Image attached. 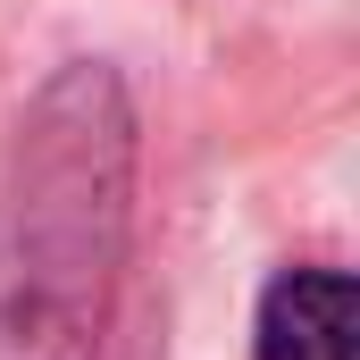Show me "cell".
<instances>
[{
	"mask_svg": "<svg viewBox=\"0 0 360 360\" xmlns=\"http://www.w3.org/2000/svg\"><path fill=\"white\" fill-rule=\"evenodd\" d=\"M352 276L344 269H293L260 302V360H352Z\"/></svg>",
	"mask_w": 360,
	"mask_h": 360,
	"instance_id": "7a4b0ae2",
	"label": "cell"
},
{
	"mask_svg": "<svg viewBox=\"0 0 360 360\" xmlns=\"http://www.w3.org/2000/svg\"><path fill=\"white\" fill-rule=\"evenodd\" d=\"M134 235V117L109 68L25 109L0 176V360H109Z\"/></svg>",
	"mask_w": 360,
	"mask_h": 360,
	"instance_id": "6da1fadb",
	"label": "cell"
}]
</instances>
